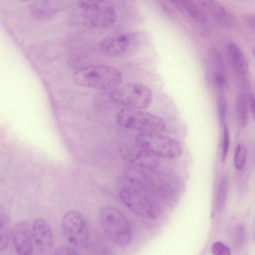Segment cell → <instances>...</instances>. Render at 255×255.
I'll return each instance as SVG.
<instances>
[{
    "mask_svg": "<svg viewBox=\"0 0 255 255\" xmlns=\"http://www.w3.org/2000/svg\"><path fill=\"white\" fill-rule=\"evenodd\" d=\"M230 135L228 127H224L221 148V160L224 162L227 158L230 145Z\"/></svg>",
    "mask_w": 255,
    "mask_h": 255,
    "instance_id": "obj_24",
    "label": "cell"
},
{
    "mask_svg": "<svg viewBox=\"0 0 255 255\" xmlns=\"http://www.w3.org/2000/svg\"><path fill=\"white\" fill-rule=\"evenodd\" d=\"M120 197L124 204L136 214L147 219H155L161 213L156 198L132 187L122 189Z\"/></svg>",
    "mask_w": 255,
    "mask_h": 255,
    "instance_id": "obj_7",
    "label": "cell"
},
{
    "mask_svg": "<svg viewBox=\"0 0 255 255\" xmlns=\"http://www.w3.org/2000/svg\"><path fill=\"white\" fill-rule=\"evenodd\" d=\"M171 2L179 10L194 21L204 22L206 20V14L194 1L175 0Z\"/></svg>",
    "mask_w": 255,
    "mask_h": 255,
    "instance_id": "obj_17",
    "label": "cell"
},
{
    "mask_svg": "<svg viewBox=\"0 0 255 255\" xmlns=\"http://www.w3.org/2000/svg\"><path fill=\"white\" fill-rule=\"evenodd\" d=\"M101 228L105 235L115 244L128 246L131 241L132 232L128 220L117 208L105 206L99 212Z\"/></svg>",
    "mask_w": 255,
    "mask_h": 255,
    "instance_id": "obj_3",
    "label": "cell"
},
{
    "mask_svg": "<svg viewBox=\"0 0 255 255\" xmlns=\"http://www.w3.org/2000/svg\"><path fill=\"white\" fill-rule=\"evenodd\" d=\"M61 8L60 2L54 0H38L32 2L29 9L31 15L38 20L51 19Z\"/></svg>",
    "mask_w": 255,
    "mask_h": 255,
    "instance_id": "obj_16",
    "label": "cell"
},
{
    "mask_svg": "<svg viewBox=\"0 0 255 255\" xmlns=\"http://www.w3.org/2000/svg\"><path fill=\"white\" fill-rule=\"evenodd\" d=\"M245 20L247 25L253 30L255 31V14H250L247 15Z\"/></svg>",
    "mask_w": 255,
    "mask_h": 255,
    "instance_id": "obj_30",
    "label": "cell"
},
{
    "mask_svg": "<svg viewBox=\"0 0 255 255\" xmlns=\"http://www.w3.org/2000/svg\"><path fill=\"white\" fill-rule=\"evenodd\" d=\"M135 144L152 154L167 159L179 157L181 144L175 139L157 132H141L134 138Z\"/></svg>",
    "mask_w": 255,
    "mask_h": 255,
    "instance_id": "obj_6",
    "label": "cell"
},
{
    "mask_svg": "<svg viewBox=\"0 0 255 255\" xmlns=\"http://www.w3.org/2000/svg\"><path fill=\"white\" fill-rule=\"evenodd\" d=\"M110 92L109 97L113 102L128 109H144L152 102L151 90L139 83H127Z\"/></svg>",
    "mask_w": 255,
    "mask_h": 255,
    "instance_id": "obj_4",
    "label": "cell"
},
{
    "mask_svg": "<svg viewBox=\"0 0 255 255\" xmlns=\"http://www.w3.org/2000/svg\"><path fill=\"white\" fill-rule=\"evenodd\" d=\"M78 5L85 18L97 27H106L113 24L116 19L114 6L107 0H81Z\"/></svg>",
    "mask_w": 255,
    "mask_h": 255,
    "instance_id": "obj_8",
    "label": "cell"
},
{
    "mask_svg": "<svg viewBox=\"0 0 255 255\" xmlns=\"http://www.w3.org/2000/svg\"><path fill=\"white\" fill-rule=\"evenodd\" d=\"M228 180L225 176H223L220 182L217 196V209L219 213H222L225 207Z\"/></svg>",
    "mask_w": 255,
    "mask_h": 255,
    "instance_id": "obj_20",
    "label": "cell"
},
{
    "mask_svg": "<svg viewBox=\"0 0 255 255\" xmlns=\"http://www.w3.org/2000/svg\"><path fill=\"white\" fill-rule=\"evenodd\" d=\"M62 229L67 241L75 246H86L88 242V228L85 217L75 210L67 211L62 219Z\"/></svg>",
    "mask_w": 255,
    "mask_h": 255,
    "instance_id": "obj_9",
    "label": "cell"
},
{
    "mask_svg": "<svg viewBox=\"0 0 255 255\" xmlns=\"http://www.w3.org/2000/svg\"><path fill=\"white\" fill-rule=\"evenodd\" d=\"M117 122L123 128L142 132H161L165 128L164 121L159 116L136 109H122L117 114Z\"/></svg>",
    "mask_w": 255,
    "mask_h": 255,
    "instance_id": "obj_5",
    "label": "cell"
},
{
    "mask_svg": "<svg viewBox=\"0 0 255 255\" xmlns=\"http://www.w3.org/2000/svg\"><path fill=\"white\" fill-rule=\"evenodd\" d=\"M254 236H255V231H254Z\"/></svg>",
    "mask_w": 255,
    "mask_h": 255,
    "instance_id": "obj_32",
    "label": "cell"
},
{
    "mask_svg": "<svg viewBox=\"0 0 255 255\" xmlns=\"http://www.w3.org/2000/svg\"><path fill=\"white\" fill-rule=\"evenodd\" d=\"M32 231L37 249L42 253L50 251L54 244V238L48 223L42 218L34 220L32 226Z\"/></svg>",
    "mask_w": 255,
    "mask_h": 255,
    "instance_id": "obj_12",
    "label": "cell"
},
{
    "mask_svg": "<svg viewBox=\"0 0 255 255\" xmlns=\"http://www.w3.org/2000/svg\"><path fill=\"white\" fill-rule=\"evenodd\" d=\"M230 62L236 73L240 77L245 86H248V65L241 48L235 43L230 42L227 46Z\"/></svg>",
    "mask_w": 255,
    "mask_h": 255,
    "instance_id": "obj_14",
    "label": "cell"
},
{
    "mask_svg": "<svg viewBox=\"0 0 255 255\" xmlns=\"http://www.w3.org/2000/svg\"><path fill=\"white\" fill-rule=\"evenodd\" d=\"M217 111L220 123L223 125L225 122L228 111V102L225 97L223 95L218 97Z\"/></svg>",
    "mask_w": 255,
    "mask_h": 255,
    "instance_id": "obj_23",
    "label": "cell"
},
{
    "mask_svg": "<svg viewBox=\"0 0 255 255\" xmlns=\"http://www.w3.org/2000/svg\"><path fill=\"white\" fill-rule=\"evenodd\" d=\"M252 53L255 58V45H254L253 47H252Z\"/></svg>",
    "mask_w": 255,
    "mask_h": 255,
    "instance_id": "obj_31",
    "label": "cell"
},
{
    "mask_svg": "<svg viewBox=\"0 0 255 255\" xmlns=\"http://www.w3.org/2000/svg\"><path fill=\"white\" fill-rule=\"evenodd\" d=\"M11 239L17 255H32L34 242L28 222H17L12 229Z\"/></svg>",
    "mask_w": 255,
    "mask_h": 255,
    "instance_id": "obj_11",
    "label": "cell"
},
{
    "mask_svg": "<svg viewBox=\"0 0 255 255\" xmlns=\"http://www.w3.org/2000/svg\"><path fill=\"white\" fill-rule=\"evenodd\" d=\"M202 5L207 8L222 27L230 29L234 24L235 18L231 11L222 4L215 1H202Z\"/></svg>",
    "mask_w": 255,
    "mask_h": 255,
    "instance_id": "obj_15",
    "label": "cell"
},
{
    "mask_svg": "<svg viewBox=\"0 0 255 255\" xmlns=\"http://www.w3.org/2000/svg\"><path fill=\"white\" fill-rule=\"evenodd\" d=\"M121 157L132 165L151 169L157 167L160 164L159 157L138 146L124 143L119 148Z\"/></svg>",
    "mask_w": 255,
    "mask_h": 255,
    "instance_id": "obj_10",
    "label": "cell"
},
{
    "mask_svg": "<svg viewBox=\"0 0 255 255\" xmlns=\"http://www.w3.org/2000/svg\"><path fill=\"white\" fill-rule=\"evenodd\" d=\"M214 255H231L230 249L221 242H215L212 247Z\"/></svg>",
    "mask_w": 255,
    "mask_h": 255,
    "instance_id": "obj_25",
    "label": "cell"
},
{
    "mask_svg": "<svg viewBox=\"0 0 255 255\" xmlns=\"http://www.w3.org/2000/svg\"><path fill=\"white\" fill-rule=\"evenodd\" d=\"M54 255H77L75 251L70 247L62 245L55 251Z\"/></svg>",
    "mask_w": 255,
    "mask_h": 255,
    "instance_id": "obj_26",
    "label": "cell"
},
{
    "mask_svg": "<svg viewBox=\"0 0 255 255\" xmlns=\"http://www.w3.org/2000/svg\"><path fill=\"white\" fill-rule=\"evenodd\" d=\"M75 82L87 88L108 92L117 88L122 75L115 68L105 65H93L79 68L73 75Z\"/></svg>",
    "mask_w": 255,
    "mask_h": 255,
    "instance_id": "obj_2",
    "label": "cell"
},
{
    "mask_svg": "<svg viewBox=\"0 0 255 255\" xmlns=\"http://www.w3.org/2000/svg\"><path fill=\"white\" fill-rule=\"evenodd\" d=\"M215 57L216 63L218 65L220 71L223 72L224 69V63L222 54L219 51H216L215 53Z\"/></svg>",
    "mask_w": 255,
    "mask_h": 255,
    "instance_id": "obj_29",
    "label": "cell"
},
{
    "mask_svg": "<svg viewBox=\"0 0 255 255\" xmlns=\"http://www.w3.org/2000/svg\"><path fill=\"white\" fill-rule=\"evenodd\" d=\"M125 177L132 187L155 198L169 199L179 191L180 184L176 177L165 173L128 166Z\"/></svg>",
    "mask_w": 255,
    "mask_h": 255,
    "instance_id": "obj_1",
    "label": "cell"
},
{
    "mask_svg": "<svg viewBox=\"0 0 255 255\" xmlns=\"http://www.w3.org/2000/svg\"><path fill=\"white\" fill-rule=\"evenodd\" d=\"M133 40L131 34L119 33L105 38L101 42L100 46L106 55L117 56L127 52L131 46Z\"/></svg>",
    "mask_w": 255,
    "mask_h": 255,
    "instance_id": "obj_13",
    "label": "cell"
},
{
    "mask_svg": "<svg viewBox=\"0 0 255 255\" xmlns=\"http://www.w3.org/2000/svg\"><path fill=\"white\" fill-rule=\"evenodd\" d=\"M10 229V218L1 207L0 214V251L1 252L5 250L9 245L11 235Z\"/></svg>",
    "mask_w": 255,
    "mask_h": 255,
    "instance_id": "obj_18",
    "label": "cell"
},
{
    "mask_svg": "<svg viewBox=\"0 0 255 255\" xmlns=\"http://www.w3.org/2000/svg\"><path fill=\"white\" fill-rule=\"evenodd\" d=\"M248 103L245 95L240 93L237 98L236 111L238 121L243 126H246L248 122Z\"/></svg>",
    "mask_w": 255,
    "mask_h": 255,
    "instance_id": "obj_19",
    "label": "cell"
},
{
    "mask_svg": "<svg viewBox=\"0 0 255 255\" xmlns=\"http://www.w3.org/2000/svg\"><path fill=\"white\" fill-rule=\"evenodd\" d=\"M248 101L254 121L255 123V98L252 93L249 94Z\"/></svg>",
    "mask_w": 255,
    "mask_h": 255,
    "instance_id": "obj_28",
    "label": "cell"
},
{
    "mask_svg": "<svg viewBox=\"0 0 255 255\" xmlns=\"http://www.w3.org/2000/svg\"><path fill=\"white\" fill-rule=\"evenodd\" d=\"M247 241V232L243 224L239 225L235 232L233 239L234 248L240 249L244 246Z\"/></svg>",
    "mask_w": 255,
    "mask_h": 255,
    "instance_id": "obj_22",
    "label": "cell"
},
{
    "mask_svg": "<svg viewBox=\"0 0 255 255\" xmlns=\"http://www.w3.org/2000/svg\"><path fill=\"white\" fill-rule=\"evenodd\" d=\"M247 149L242 143L239 144L236 148L234 155V164L238 170H242L245 164Z\"/></svg>",
    "mask_w": 255,
    "mask_h": 255,
    "instance_id": "obj_21",
    "label": "cell"
},
{
    "mask_svg": "<svg viewBox=\"0 0 255 255\" xmlns=\"http://www.w3.org/2000/svg\"><path fill=\"white\" fill-rule=\"evenodd\" d=\"M215 83L219 87H223L226 84V77L223 72L218 71L215 75Z\"/></svg>",
    "mask_w": 255,
    "mask_h": 255,
    "instance_id": "obj_27",
    "label": "cell"
}]
</instances>
